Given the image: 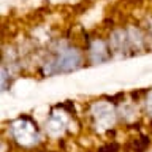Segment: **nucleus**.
<instances>
[{
    "label": "nucleus",
    "instance_id": "nucleus-7",
    "mask_svg": "<svg viewBox=\"0 0 152 152\" xmlns=\"http://www.w3.org/2000/svg\"><path fill=\"white\" fill-rule=\"evenodd\" d=\"M146 111L152 117V90L147 94V98H146Z\"/></svg>",
    "mask_w": 152,
    "mask_h": 152
},
{
    "label": "nucleus",
    "instance_id": "nucleus-4",
    "mask_svg": "<svg viewBox=\"0 0 152 152\" xmlns=\"http://www.w3.org/2000/svg\"><path fill=\"white\" fill-rule=\"evenodd\" d=\"M90 116L94 119V125L97 127L98 132H104L114 127L116 124V109L113 108L111 103L108 102H97L92 104Z\"/></svg>",
    "mask_w": 152,
    "mask_h": 152
},
{
    "label": "nucleus",
    "instance_id": "nucleus-1",
    "mask_svg": "<svg viewBox=\"0 0 152 152\" xmlns=\"http://www.w3.org/2000/svg\"><path fill=\"white\" fill-rule=\"evenodd\" d=\"M83 65V54L78 48L73 46H64L56 52V56L46 64H43V75L45 76H54L60 73H71L78 70Z\"/></svg>",
    "mask_w": 152,
    "mask_h": 152
},
{
    "label": "nucleus",
    "instance_id": "nucleus-6",
    "mask_svg": "<svg viewBox=\"0 0 152 152\" xmlns=\"http://www.w3.org/2000/svg\"><path fill=\"white\" fill-rule=\"evenodd\" d=\"M111 48L106 46V43L103 40H97L92 41V45L89 48V56H90V60L94 62V64H103V62H106L109 57H111Z\"/></svg>",
    "mask_w": 152,
    "mask_h": 152
},
{
    "label": "nucleus",
    "instance_id": "nucleus-5",
    "mask_svg": "<svg viewBox=\"0 0 152 152\" xmlns=\"http://www.w3.org/2000/svg\"><path fill=\"white\" fill-rule=\"evenodd\" d=\"M66 124H68V119H66V113H56L52 111L49 119L46 121V132L49 133L51 136H60L62 133L65 132Z\"/></svg>",
    "mask_w": 152,
    "mask_h": 152
},
{
    "label": "nucleus",
    "instance_id": "nucleus-3",
    "mask_svg": "<svg viewBox=\"0 0 152 152\" xmlns=\"http://www.w3.org/2000/svg\"><path fill=\"white\" fill-rule=\"evenodd\" d=\"M13 140L24 147H32L40 142V130L30 117H19L11 124Z\"/></svg>",
    "mask_w": 152,
    "mask_h": 152
},
{
    "label": "nucleus",
    "instance_id": "nucleus-2",
    "mask_svg": "<svg viewBox=\"0 0 152 152\" xmlns=\"http://www.w3.org/2000/svg\"><path fill=\"white\" fill-rule=\"evenodd\" d=\"M142 46H144V35L136 27L119 28V30L113 32L111 38H109L111 51L121 56H128L136 51H141Z\"/></svg>",
    "mask_w": 152,
    "mask_h": 152
}]
</instances>
